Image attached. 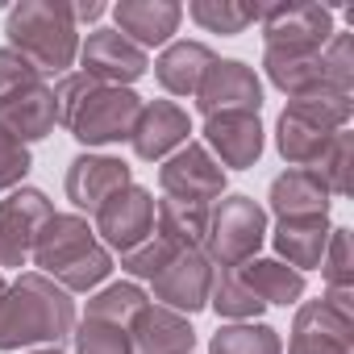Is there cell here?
Listing matches in <instances>:
<instances>
[{
    "instance_id": "1",
    "label": "cell",
    "mask_w": 354,
    "mask_h": 354,
    "mask_svg": "<svg viewBox=\"0 0 354 354\" xmlns=\"http://www.w3.org/2000/svg\"><path fill=\"white\" fill-rule=\"evenodd\" d=\"M80 313L71 292H63L50 275L42 271H21L5 292H0V350H38V346H59L71 337Z\"/></svg>"
},
{
    "instance_id": "2",
    "label": "cell",
    "mask_w": 354,
    "mask_h": 354,
    "mask_svg": "<svg viewBox=\"0 0 354 354\" xmlns=\"http://www.w3.org/2000/svg\"><path fill=\"white\" fill-rule=\"evenodd\" d=\"M9 46L38 67V75H67L80 59V30L67 17V0H21L5 17Z\"/></svg>"
},
{
    "instance_id": "3",
    "label": "cell",
    "mask_w": 354,
    "mask_h": 354,
    "mask_svg": "<svg viewBox=\"0 0 354 354\" xmlns=\"http://www.w3.org/2000/svg\"><path fill=\"white\" fill-rule=\"evenodd\" d=\"M354 117V100L342 92H313L300 100H288L275 121V150L288 167H317L329 138L346 129Z\"/></svg>"
},
{
    "instance_id": "4",
    "label": "cell",
    "mask_w": 354,
    "mask_h": 354,
    "mask_svg": "<svg viewBox=\"0 0 354 354\" xmlns=\"http://www.w3.org/2000/svg\"><path fill=\"white\" fill-rule=\"evenodd\" d=\"M267 209L254 196L225 192L209 209V234H205V259L213 267H242L259 259L267 242Z\"/></svg>"
},
{
    "instance_id": "5",
    "label": "cell",
    "mask_w": 354,
    "mask_h": 354,
    "mask_svg": "<svg viewBox=\"0 0 354 354\" xmlns=\"http://www.w3.org/2000/svg\"><path fill=\"white\" fill-rule=\"evenodd\" d=\"M259 26L263 50L321 55L333 38V9L317 0H279V5H259Z\"/></svg>"
},
{
    "instance_id": "6",
    "label": "cell",
    "mask_w": 354,
    "mask_h": 354,
    "mask_svg": "<svg viewBox=\"0 0 354 354\" xmlns=\"http://www.w3.org/2000/svg\"><path fill=\"white\" fill-rule=\"evenodd\" d=\"M138 113H142V96L133 88H104V84H96V92L75 109L67 133L80 146H88V150L121 146V142H129Z\"/></svg>"
},
{
    "instance_id": "7",
    "label": "cell",
    "mask_w": 354,
    "mask_h": 354,
    "mask_svg": "<svg viewBox=\"0 0 354 354\" xmlns=\"http://www.w3.org/2000/svg\"><path fill=\"white\" fill-rule=\"evenodd\" d=\"M230 175L225 167L201 146V142H184L171 158H162L158 167V188L171 201H188V205H213L225 196Z\"/></svg>"
},
{
    "instance_id": "8",
    "label": "cell",
    "mask_w": 354,
    "mask_h": 354,
    "mask_svg": "<svg viewBox=\"0 0 354 354\" xmlns=\"http://www.w3.org/2000/svg\"><path fill=\"white\" fill-rule=\"evenodd\" d=\"M129 184H133L129 162L117 158V154H104V150H84V154H75L71 167H67V175H63V192H67L71 209H75L80 217H88V221L100 213L104 201H113V196H117L121 188H129Z\"/></svg>"
},
{
    "instance_id": "9",
    "label": "cell",
    "mask_w": 354,
    "mask_h": 354,
    "mask_svg": "<svg viewBox=\"0 0 354 354\" xmlns=\"http://www.w3.org/2000/svg\"><path fill=\"white\" fill-rule=\"evenodd\" d=\"M80 71L104 88H133L150 71V55L113 26H100L88 38H80Z\"/></svg>"
},
{
    "instance_id": "10",
    "label": "cell",
    "mask_w": 354,
    "mask_h": 354,
    "mask_svg": "<svg viewBox=\"0 0 354 354\" xmlns=\"http://www.w3.org/2000/svg\"><path fill=\"white\" fill-rule=\"evenodd\" d=\"M92 230H96V242L109 254L133 250L138 242H146L154 234V192L142 188V184L121 188L113 201L100 205V213L92 217Z\"/></svg>"
},
{
    "instance_id": "11",
    "label": "cell",
    "mask_w": 354,
    "mask_h": 354,
    "mask_svg": "<svg viewBox=\"0 0 354 354\" xmlns=\"http://www.w3.org/2000/svg\"><path fill=\"white\" fill-rule=\"evenodd\" d=\"M213 271H217V267L205 259V250H180V254H175V259L150 279V300L192 321L201 308H209Z\"/></svg>"
},
{
    "instance_id": "12",
    "label": "cell",
    "mask_w": 354,
    "mask_h": 354,
    "mask_svg": "<svg viewBox=\"0 0 354 354\" xmlns=\"http://www.w3.org/2000/svg\"><path fill=\"white\" fill-rule=\"evenodd\" d=\"M192 100L205 113V121L221 117V113H259V104H263V80L242 59H217L205 71V80H201V88H196Z\"/></svg>"
},
{
    "instance_id": "13",
    "label": "cell",
    "mask_w": 354,
    "mask_h": 354,
    "mask_svg": "<svg viewBox=\"0 0 354 354\" xmlns=\"http://www.w3.org/2000/svg\"><path fill=\"white\" fill-rule=\"evenodd\" d=\"M288 354H354V317L337 313L325 296L321 300H300Z\"/></svg>"
},
{
    "instance_id": "14",
    "label": "cell",
    "mask_w": 354,
    "mask_h": 354,
    "mask_svg": "<svg viewBox=\"0 0 354 354\" xmlns=\"http://www.w3.org/2000/svg\"><path fill=\"white\" fill-rule=\"evenodd\" d=\"M184 142H192V117H188L184 104H175V100H142V113H138L133 133H129V150L142 162H162Z\"/></svg>"
},
{
    "instance_id": "15",
    "label": "cell",
    "mask_w": 354,
    "mask_h": 354,
    "mask_svg": "<svg viewBox=\"0 0 354 354\" xmlns=\"http://www.w3.org/2000/svg\"><path fill=\"white\" fill-rule=\"evenodd\" d=\"M201 146L225 167V171H246L263 158L267 146V129L259 121V113H221L209 117L201 129Z\"/></svg>"
},
{
    "instance_id": "16",
    "label": "cell",
    "mask_w": 354,
    "mask_h": 354,
    "mask_svg": "<svg viewBox=\"0 0 354 354\" xmlns=\"http://www.w3.org/2000/svg\"><path fill=\"white\" fill-rule=\"evenodd\" d=\"M96 246V230H92V221L88 217H80V213H55L42 230H38V238H34V246H30V263L42 271V275H59L63 267H71L80 254H88Z\"/></svg>"
},
{
    "instance_id": "17",
    "label": "cell",
    "mask_w": 354,
    "mask_h": 354,
    "mask_svg": "<svg viewBox=\"0 0 354 354\" xmlns=\"http://www.w3.org/2000/svg\"><path fill=\"white\" fill-rule=\"evenodd\" d=\"M113 30L125 34L133 46H142L146 55L154 46H167L180 34V21H184V5L180 0H121L113 5Z\"/></svg>"
},
{
    "instance_id": "18",
    "label": "cell",
    "mask_w": 354,
    "mask_h": 354,
    "mask_svg": "<svg viewBox=\"0 0 354 354\" xmlns=\"http://www.w3.org/2000/svg\"><path fill=\"white\" fill-rule=\"evenodd\" d=\"M55 125H59V109H55V92H50L46 80L30 84V88H17L13 96L0 100V133H9L21 146L50 138Z\"/></svg>"
},
{
    "instance_id": "19",
    "label": "cell",
    "mask_w": 354,
    "mask_h": 354,
    "mask_svg": "<svg viewBox=\"0 0 354 354\" xmlns=\"http://www.w3.org/2000/svg\"><path fill=\"white\" fill-rule=\"evenodd\" d=\"M329 188L313 167H288L267 188V209L275 221H300V217H329Z\"/></svg>"
},
{
    "instance_id": "20",
    "label": "cell",
    "mask_w": 354,
    "mask_h": 354,
    "mask_svg": "<svg viewBox=\"0 0 354 354\" xmlns=\"http://www.w3.org/2000/svg\"><path fill=\"white\" fill-rule=\"evenodd\" d=\"M129 333V350L133 354H196V329L188 317L171 313L162 304H146L133 325L125 329Z\"/></svg>"
},
{
    "instance_id": "21",
    "label": "cell",
    "mask_w": 354,
    "mask_h": 354,
    "mask_svg": "<svg viewBox=\"0 0 354 354\" xmlns=\"http://www.w3.org/2000/svg\"><path fill=\"white\" fill-rule=\"evenodd\" d=\"M213 63H217V55H213L209 42L175 38V42H167V46L158 50V59H154V80H158V88H162L167 96L192 100L196 88H201V80H205V71H209Z\"/></svg>"
},
{
    "instance_id": "22",
    "label": "cell",
    "mask_w": 354,
    "mask_h": 354,
    "mask_svg": "<svg viewBox=\"0 0 354 354\" xmlns=\"http://www.w3.org/2000/svg\"><path fill=\"white\" fill-rule=\"evenodd\" d=\"M329 230H333L329 217H300V221H275V230H267V238L275 246V259L304 275V271L321 267Z\"/></svg>"
},
{
    "instance_id": "23",
    "label": "cell",
    "mask_w": 354,
    "mask_h": 354,
    "mask_svg": "<svg viewBox=\"0 0 354 354\" xmlns=\"http://www.w3.org/2000/svg\"><path fill=\"white\" fill-rule=\"evenodd\" d=\"M50 217H55L50 196H46L42 188H30V184L5 192V201H0V234H5L21 254H30L38 230H42Z\"/></svg>"
},
{
    "instance_id": "24",
    "label": "cell",
    "mask_w": 354,
    "mask_h": 354,
    "mask_svg": "<svg viewBox=\"0 0 354 354\" xmlns=\"http://www.w3.org/2000/svg\"><path fill=\"white\" fill-rule=\"evenodd\" d=\"M263 75L288 96H313V92H333L321 71V55H296V50H263ZM346 96V92H342Z\"/></svg>"
},
{
    "instance_id": "25",
    "label": "cell",
    "mask_w": 354,
    "mask_h": 354,
    "mask_svg": "<svg viewBox=\"0 0 354 354\" xmlns=\"http://www.w3.org/2000/svg\"><path fill=\"white\" fill-rule=\"evenodd\" d=\"M209 209L213 205H188V201H154V234L171 242L175 250H205L209 234Z\"/></svg>"
},
{
    "instance_id": "26",
    "label": "cell",
    "mask_w": 354,
    "mask_h": 354,
    "mask_svg": "<svg viewBox=\"0 0 354 354\" xmlns=\"http://www.w3.org/2000/svg\"><path fill=\"white\" fill-rule=\"evenodd\" d=\"M238 275H242V283H246L267 308H271V304H279V308L300 304V300H304V288H308V279H304L300 271H292L288 263H279V259H250V263L238 267Z\"/></svg>"
},
{
    "instance_id": "27",
    "label": "cell",
    "mask_w": 354,
    "mask_h": 354,
    "mask_svg": "<svg viewBox=\"0 0 354 354\" xmlns=\"http://www.w3.org/2000/svg\"><path fill=\"white\" fill-rule=\"evenodd\" d=\"M146 304H150V292H146L142 283H133V279H117V283H104V288H96V292L88 296L84 317L129 329V325H133V317H138Z\"/></svg>"
},
{
    "instance_id": "28",
    "label": "cell",
    "mask_w": 354,
    "mask_h": 354,
    "mask_svg": "<svg viewBox=\"0 0 354 354\" xmlns=\"http://www.w3.org/2000/svg\"><path fill=\"white\" fill-rule=\"evenodd\" d=\"M209 308L221 321H259L267 313V304L242 283L238 267H217L213 271V288H209Z\"/></svg>"
},
{
    "instance_id": "29",
    "label": "cell",
    "mask_w": 354,
    "mask_h": 354,
    "mask_svg": "<svg viewBox=\"0 0 354 354\" xmlns=\"http://www.w3.org/2000/svg\"><path fill=\"white\" fill-rule=\"evenodd\" d=\"M209 354H283V337L267 321H225L213 333Z\"/></svg>"
},
{
    "instance_id": "30",
    "label": "cell",
    "mask_w": 354,
    "mask_h": 354,
    "mask_svg": "<svg viewBox=\"0 0 354 354\" xmlns=\"http://www.w3.org/2000/svg\"><path fill=\"white\" fill-rule=\"evenodd\" d=\"M188 17L205 30V34H242L259 21V5H242V0H192Z\"/></svg>"
},
{
    "instance_id": "31",
    "label": "cell",
    "mask_w": 354,
    "mask_h": 354,
    "mask_svg": "<svg viewBox=\"0 0 354 354\" xmlns=\"http://www.w3.org/2000/svg\"><path fill=\"white\" fill-rule=\"evenodd\" d=\"M113 267H117V259L96 242L88 254H80L71 267H63V271L55 275V283H59L63 292H71V296H75V292H88V296H92L96 288H104V283H109Z\"/></svg>"
},
{
    "instance_id": "32",
    "label": "cell",
    "mask_w": 354,
    "mask_h": 354,
    "mask_svg": "<svg viewBox=\"0 0 354 354\" xmlns=\"http://www.w3.org/2000/svg\"><path fill=\"white\" fill-rule=\"evenodd\" d=\"M317 271L325 279V292H350L354 288V242H350L346 225L329 230V242H325V254H321Z\"/></svg>"
},
{
    "instance_id": "33",
    "label": "cell",
    "mask_w": 354,
    "mask_h": 354,
    "mask_svg": "<svg viewBox=\"0 0 354 354\" xmlns=\"http://www.w3.org/2000/svg\"><path fill=\"white\" fill-rule=\"evenodd\" d=\"M350 167H354V133L350 129H337L313 171L325 180L329 196H350Z\"/></svg>"
},
{
    "instance_id": "34",
    "label": "cell",
    "mask_w": 354,
    "mask_h": 354,
    "mask_svg": "<svg viewBox=\"0 0 354 354\" xmlns=\"http://www.w3.org/2000/svg\"><path fill=\"white\" fill-rule=\"evenodd\" d=\"M175 254H180V250H175L171 242H162L158 234H150L146 242H138L133 250H125L121 254V275L125 279H133V283H150Z\"/></svg>"
},
{
    "instance_id": "35",
    "label": "cell",
    "mask_w": 354,
    "mask_h": 354,
    "mask_svg": "<svg viewBox=\"0 0 354 354\" xmlns=\"http://www.w3.org/2000/svg\"><path fill=\"white\" fill-rule=\"evenodd\" d=\"M71 342H75V354H133L129 350V333L121 325L92 321V317H80L75 321Z\"/></svg>"
},
{
    "instance_id": "36",
    "label": "cell",
    "mask_w": 354,
    "mask_h": 354,
    "mask_svg": "<svg viewBox=\"0 0 354 354\" xmlns=\"http://www.w3.org/2000/svg\"><path fill=\"white\" fill-rule=\"evenodd\" d=\"M321 71H325V84L333 92H346V96L354 92V38L350 34L333 30V38L321 50Z\"/></svg>"
},
{
    "instance_id": "37",
    "label": "cell",
    "mask_w": 354,
    "mask_h": 354,
    "mask_svg": "<svg viewBox=\"0 0 354 354\" xmlns=\"http://www.w3.org/2000/svg\"><path fill=\"white\" fill-rule=\"evenodd\" d=\"M50 92H55L59 125L67 129V125H71V117H75V109L96 92V80H92V75H84V71H67V75H59V80L50 84Z\"/></svg>"
},
{
    "instance_id": "38",
    "label": "cell",
    "mask_w": 354,
    "mask_h": 354,
    "mask_svg": "<svg viewBox=\"0 0 354 354\" xmlns=\"http://www.w3.org/2000/svg\"><path fill=\"white\" fill-rule=\"evenodd\" d=\"M30 167H34L30 146L13 142L9 133H0V196L13 192V188H21V184H26V175H30Z\"/></svg>"
},
{
    "instance_id": "39",
    "label": "cell",
    "mask_w": 354,
    "mask_h": 354,
    "mask_svg": "<svg viewBox=\"0 0 354 354\" xmlns=\"http://www.w3.org/2000/svg\"><path fill=\"white\" fill-rule=\"evenodd\" d=\"M30 84H42L38 67L30 59H21L13 46H0V100L13 96L17 88H30Z\"/></svg>"
},
{
    "instance_id": "40",
    "label": "cell",
    "mask_w": 354,
    "mask_h": 354,
    "mask_svg": "<svg viewBox=\"0 0 354 354\" xmlns=\"http://www.w3.org/2000/svg\"><path fill=\"white\" fill-rule=\"evenodd\" d=\"M104 13H109V9L100 5V0H67V17H71L75 30H80V26H96Z\"/></svg>"
},
{
    "instance_id": "41",
    "label": "cell",
    "mask_w": 354,
    "mask_h": 354,
    "mask_svg": "<svg viewBox=\"0 0 354 354\" xmlns=\"http://www.w3.org/2000/svg\"><path fill=\"white\" fill-rule=\"evenodd\" d=\"M26 263H30V254H21V250H17V246L5 238V234H0V271H13V267L21 271Z\"/></svg>"
},
{
    "instance_id": "42",
    "label": "cell",
    "mask_w": 354,
    "mask_h": 354,
    "mask_svg": "<svg viewBox=\"0 0 354 354\" xmlns=\"http://www.w3.org/2000/svg\"><path fill=\"white\" fill-rule=\"evenodd\" d=\"M21 354H67L63 346H38V350H21Z\"/></svg>"
},
{
    "instance_id": "43",
    "label": "cell",
    "mask_w": 354,
    "mask_h": 354,
    "mask_svg": "<svg viewBox=\"0 0 354 354\" xmlns=\"http://www.w3.org/2000/svg\"><path fill=\"white\" fill-rule=\"evenodd\" d=\"M5 288H9V279H5V271H0V292H5Z\"/></svg>"
}]
</instances>
